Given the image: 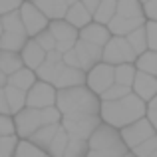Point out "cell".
<instances>
[{
	"mask_svg": "<svg viewBox=\"0 0 157 157\" xmlns=\"http://www.w3.org/2000/svg\"><path fill=\"white\" fill-rule=\"evenodd\" d=\"M56 105L62 115H80V113H100L101 100L88 84H78L70 88H60L56 98Z\"/></svg>",
	"mask_w": 157,
	"mask_h": 157,
	"instance_id": "cell-2",
	"label": "cell"
},
{
	"mask_svg": "<svg viewBox=\"0 0 157 157\" xmlns=\"http://www.w3.org/2000/svg\"><path fill=\"white\" fill-rule=\"evenodd\" d=\"M147 107H157V94H155V98H153V100H151L149 104H147Z\"/></svg>",
	"mask_w": 157,
	"mask_h": 157,
	"instance_id": "cell-46",
	"label": "cell"
},
{
	"mask_svg": "<svg viewBox=\"0 0 157 157\" xmlns=\"http://www.w3.org/2000/svg\"><path fill=\"white\" fill-rule=\"evenodd\" d=\"M12 119H14V133L18 137H30L38 127L46 125L42 107H32V105H26L20 111H16Z\"/></svg>",
	"mask_w": 157,
	"mask_h": 157,
	"instance_id": "cell-4",
	"label": "cell"
},
{
	"mask_svg": "<svg viewBox=\"0 0 157 157\" xmlns=\"http://www.w3.org/2000/svg\"><path fill=\"white\" fill-rule=\"evenodd\" d=\"M62 127L70 135L88 139L92 131L101 123L100 113H80V115H62Z\"/></svg>",
	"mask_w": 157,
	"mask_h": 157,
	"instance_id": "cell-6",
	"label": "cell"
},
{
	"mask_svg": "<svg viewBox=\"0 0 157 157\" xmlns=\"http://www.w3.org/2000/svg\"><path fill=\"white\" fill-rule=\"evenodd\" d=\"M147 117H149V121H151V125L155 127V131H157V107H147Z\"/></svg>",
	"mask_w": 157,
	"mask_h": 157,
	"instance_id": "cell-43",
	"label": "cell"
},
{
	"mask_svg": "<svg viewBox=\"0 0 157 157\" xmlns=\"http://www.w3.org/2000/svg\"><path fill=\"white\" fill-rule=\"evenodd\" d=\"M24 62H22V56H20V52H12V50H2L0 48V70H2L4 74H12L16 72L18 68H22Z\"/></svg>",
	"mask_w": 157,
	"mask_h": 157,
	"instance_id": "cell-25",
	"label": "cell"
},
{
	"mask_svg": "<svg viewBox=\"0 0 157 157\" xmlns=\"http://www.w3.org/2000/svg\"><path fill=\"white\" fill-rule=\"evenodd\" d=\"M58 127H60V123H46V125L38 127V129H36L28 139H30V141H34L36 145L42 147V149L48 153V147H50V143H52L54 135H56Z\"/></svg>",
	"mask_w": 157,
	"mask_h": 157,
	"instance_id": "cell-22",
	"label": "cell"
},
{
	"mask_svg": "<svg viewBox=\"0 0 157 157\" xmlns=\"http://www.w3.org/2000/svg\"><path fill=\"white\" fill-rule=\"evenodd\" d=\"M119 131H121V137H123V141H125V145L129 147V151L133 149V147L141 145V143L145 141L147 137H151L153 133H157L147 115H143V117H139V119H135V121L123 125Z\"/></svg>",
	"mask_w": 157,
	"mask_h": 157,
	"instance_id": "cell-8",
	"label": "cell"
},
{
	"mask_svg": "<svg viewBox=\"0 0 157 157\" xmlns=\"http://www.w3.org/2000/svg\"><path fill=\"white\" fill-rule=\"evenodd\" d=\"M145 28H147V42H149V48L157 50V20H145Z\"/></svg>",
	"mask_w": 157,
	"mask_h": 157,
	"instance_id": "cell-37",
	"label": "cell"
},
{
	"mask_svg": "<svg viewBox=\"0 0 157 157\" xmlns=\"http://www.w3.org/2000/svg\"><path fill=\"white\" fill-rule=\"evenodd\" d=\"M143 10H145L147 20H157V0H147V2H143Z\"/></svg>",
	"mask_w": 157,
	"mask_h": 157,
	"instance_id": "cell-40",
	"label": "cell"
},
{
	"mask_svg": "<svg viewBox=\"0 0 157 157\" xmlns=\"http://www.w3.org/2000/svg\"><path fill=\"white\" fill-rule=\"evenodd\" d=\"M127 38V42L131 44V48H133L137 54H141V52H145L147 48H149V42H147V28H145V24H141V26H137L135 30H131L129 34L125 36Z\"/></svg>",
	"mask_w": 157,
	"mask_h": 157,
	"instance_id": "cell-30",
	"label": "cell"
},
{
	"mask_svg": "<svg viewBox=\"0 0 157 157\" xmlns=\"http://www.w3.org/2000/svg\"><path fill=\"white\" fill-rule=\"evenodd\" d=\"M135 74H137V68H135V62H123V64L115 66V82L123 86H129L133 84L135 80Z\"/></svg>",
	"mask_w": 157,
	"mask_h": 157,
	"instance_id": "cell-33",
	"label": "cell"
},
{
	"mask_svg": "<svg viewBox=\"0 0 157 157\" xmlns=\"http://www.w3.org/2000/svg\"><path fill=\"white\" fill-rule=\"evenodd\" d=\"M145 113H147V101L141 100L135 92H129L117 100H101L100 107L101 121L109 123L113 127H119V129L127 123L143 117Z\"/></svg>",
	"mask_w": 157,
	"mask_h": 157,
	"instance_id": "cell-1",
	"label": "cell"
},
{
	"mask_svg": "<svg viewBox=\"0 0 157 157\" xmlns=\"http://www.w3.org/2000/svg\"><path fill=\"white\" fill-rule=\"evenodd\" d=\"M4 90H6V98H8V105H10L12 115L16 111H20L22 107H26V92L24 90L16 88V86H10V84L4 86Z\"/></svg>",
	"mask_w": 157,
	"mask_h": 157,
	"instance_id": "cell-27",
	"label": "cell"
},
{
	"mask_svg": "<svg viewBox=\"0 0 157 157\" xmlns=\"http://www.w3.org/2000/svg\"><path fill=\"white\" fill-rule=\"evenodd\" d=\"M141 2H147V0H141Z\"/></svg>",
	"mask_w": 157,
	"mask_h": 157,
	"instance_id": "cell-49",
	"label": "cell"
},
{
	"mask_svg": "<svg viewBox=\"0 0 157 157\" xmlns=\"http://www.w3.org/2000/svg\"><path fill=\"white\" fill-rule=\"evenodd\" d=\"M64 18L68 20L70 24H74L78 30H80V28H84L86 24L92 22V20H94V14H92V12H90L82 2H74V4H70V6H68Z\"/></svg>",
	"mask_w": 157,
	"mask_h": 157,
	"instance_id": "cell-21",
	"label": "cell"
},
{
	"mask_svg": "<svg viewBox=\"0 0 157 157\" xmlns=\"http://www.w3.org/2000/svg\"><path fill=\"white\" fill-rule=\"evenodd\" d=\"M14 133V119L10 113H0V135Z\"/></svg>",
	"mask_w": 157,
	"mask_h": 157,
	"instance_id": "cell-38",
	"label": "cell"
},
{
	"mask_svg": "<svg viewBox=\"0 0 157 157\" xmlns=\"http://www.w3.org/2000/svg\"><path fill=\"white\" fill-rule=\"evenodd\" d=\"M36 80H38L36 70L28 68V66H22V68H18L16 72L8 74V84L16 86V88H20V90H24V92H28V90L34 86Z\"/></svg>",
	"mask_w": 157,
	"mask_h": 157,
	"instance_id": "cell-20",
	"label": "cell"
},
{
	"mask_svg": "<svg viewBox=\"0 0 157 157\" xmlns=\"http://www.w3.org/2000/svg\"><path fill=\"white\" fill-rule=\"evenodd\" d=\"M78 84H86V72L80 68H74V66H68V64L62 66L56 80H54V86L58 90L70 88V86H78Z\"/></svg>",
	"mask_w": 157,
	"mask_h": 157,
	"instance_id": "cell-16",
	"label": "cell"
},
{
	"mask_svg": "<svg viewBox=\"0 0 157 157\" xmlns=\"http://www.w3.org/2000/svg\"><path fill=\"white\" fill-rule=\"evenodd\" d=\"M6 84H8V76L2 72V70H0V88H2V86H6Z\"/></svg>",
	"mask_w": 157,
	"mask_h": 157,
	"instance_id": "cell-45",
	"label": "cell"
},
{
	"mask_svg": "<svg viewBox=\"0 0 157 157\" xmlns=\"http://www.w3.org/2000/svg\"><path fill=\"white\" fill-rule=\"evenodd\" d=\"M24 0H0V16L6 14V12H12V10H18L22 6Z\"/></svg>",
	"mask_w": 157,
	"mask_h": 157,
	"instance_id": "cell-39",
	"label": "cell"
},
{
	"mask_svg": "<svg viewBox=\"0 0 157 157\" xmlns=\"http://www.w3.org/2000/svg\"><path fill=\"white\" fill-rule=\"evenodd\" d=\"M18 135L16 133H8V135H0V157H14L16 145H18Z\"/></svg>",
	"mask_w": 157,
	"mask_h": 157,
	"instance_id": "cell-34",
	"label": "cell"
},
{
	"mask_svg": "<svg viewBox=\"0 0 157 157\" xmlns=\"http://www.w3.org/2000/svg\"><path fill=\"white\" fill-rule=\"evenodd\" d=\"M88 153H90L88 139L70 135V141H68V145H66L64 157H88Z\"/></svg>",
	"mask_w": 157,
	"mask_h": 157,
	"instance_id": "cell-29",
	"label": "cell"
},
{
	"mask_svg": "<svg viewBox=\"0 0 157 157\" xmlns=\"http://www.w3.org/2000/svg\"><path fill=\"white\" fill-rule=\"evenodd\" d=\"M74 50H76L78 58H80V66L84 72H88L92 66H96L98 62H101V54H104V46L100 44L88 42L84 38H78V42L74 44Z\"/></svg>",
	"mask_w": 157,
	"mask_h": 157,
	"instance_id": "cell-12",
	"label": "cell"
},
{
	"mask_svg": "<svg viewBox=\"0 0 157 157\" xmlns=\"http://www.w3.org/2000/svg\"><path fill=\"white\" fill-rule=\"evenodd\" d=\"M135 68L141 70V72L155 74L157 76V50L147 48L145 52L137 54V58H135Z\"/></svg>",
	"mask_w": 157,
	"mask_h": 157,
	"instance_id": "cell-26",
	"label": "cell"
},
{
	"mask_svg": "<svg viewBox=\"0 0 157 157\" xmlns=\"http://www.w3.org/2000/svg\"><path fill=\"white\" fill-rule=\"evenodd\" d=\"M62 66H64V54L60 50H50L46 54V60L42 62V66L36 70V74H38L40 80L54 84V80H56V76H58Z\"/></svg>",
	"mask_w": 157,
	"mask_h": 157,
	"instance_id": "cell-14",
	"label": "cell"
},
{
	"mask_svg": "<svg viewBox=\"0 0 157 157\" xmlns=\"http://www.w3.org/2000/svg\"><path fill=\"white\" fill-rule=\"evenodd\" d=\"M119 16H127V18H145V10H143L141 0H117V12Z\"/></svg>",
	"mask_w": 157,
	"mask_h": 157,
	"instance_id": "cell-24",
	"label": "cell"
},
{
	"mask_svg": "<svg viewBox=\"0 0 157 157\" xmlns=\"http://www.w3.org/2000/svg\"><path fill=\"white\" fill-rule=\"evenodd\" d=\"M14 157H48V153L38 147L34 141H30L28 137H20L18 139V145H16Z\"/></svg>",
	"mask_w": 157,
	"mask_h": 157,
	"instance_id": "cell-28",
	"label": "cell"
},
{
	"mask_svg": "<svg viewBox=\"0 0 157 157\" xmlns=\"http://www.w3.org/2000/svg\"><path fill=\"white\" fill-rule=\"evenodd\" d=\"M20 10V16H22V22H24V28H26L28 36L34 38L36 34L44 30V28L50 26V18L40 10V6L32 0H24L22 6L18 8Z\"/></svg>",
	"mask_w": 157,
	"mask_h": 157,
	"instance_id": "cell-7",
	"label": "cell"
},
{
	"mask_svg": "<svg viewBox=\"0 0 157 157\" xmlns=\"http://www.w3.org/2000/svg\"><path fill=\"white\" fill-rule=\"evenodd\" d=\"M56 98H58V88L56 86L38 78V80L34 82V86L26 92V105H32V107L56 105Z\"/></svg>",
	"mask_w": 157,
	"mask_h": 157,
	"instance_id": "cell-11",
	"label": "cell"
},
{
	"mask_svg": "<svg viewBox=\"0 0 157 157\" xmlns=\"http://www.w3.org/2000/svg\"><path fill=\"white\" fill-rule=\"evenodd\" d=\"M68 141H70V133L62 127V123H60V127H58L56 135H54L50 147H48V155H52V157H64V151H66Z\"/></svg>",
	"mask_w": 157,
	"mask_h": 157,
	"instance_id": "cell-31",
	"label": "cell"
},
{
	"mask_svg": "<svg viewBox=\"0 0 157 157\" xmlns=\"http://www.w3.org/2000/svg\"><path fill=\"white\" fill-rule=\"evenodd\" d=\"M34 38L38 40V44H40V46H42L46 52L56 50V38H54V34H52L50 28H44V30L40 32V34H36Z\"/></svg>",
	"mask_w": 157,
	"mask_h": 157,
	"instance_id": "cell-36",
	"label": "cell"
},
{
	"mask_svg": "<svg viewBox=\"0 0 157 157\" xmlns=\"http://www.w3.org/2000/svg\"><path fill=\"white\" fill-rule=\"evenodd\" d=\"M137 52L131 48V44L127 42L125 36H111L109 40L104 44V54L101 60L107 64H123V62H135Z\"/></svg>",
	"mask_w": 157,
	"mask_h": 157,
	"instance_id": "cell-5",
	"label": "cell"
},
{
	"mask_svg": "<svg viewBox=\"0 0 157 157\" xmlns=\"http://www.w3.org/2000/svg\"><path fill=\"white\" fill-rule=\"evenodd\" d=\"M28 32L26 30H2L0 36V48L2 50H12V52H20L24 48V44L28 42Z\"/></svg>",
	"mask_w": 157,
	"mask_h": 157,
	"instance_id": "cell-19",
	"label": "cell"
},
{
	"mask_svg": "<svg viewBox=\"0 0 157 157\" xmlns=\"http://www.w3.org/2000/svg\"><path fill=\"white\" fill-rule=\"evenodd\" d=\"M147 18H127V16H119L115 14L113 18L107 22V28H109L111 36H127L131 30H135L137 26L145 24Z\"/></svg>",
	"mask_w": 157,
	"mask_h": 157,
	"instance_id": "cell-18",
	"label": "cell"
},
{
	"mask_svg": "<svg viewBox=\"0 0 157 157\" xmlns=\"http://www.w3.org/2000/svg\"><path fill=\"white\" fill-rule=\"evenodd\" d=\"M117 12V0H101L98 8L94 10V20L101 24H107Z\"/></svg>",
	"mask_w": 157,
	"mask_h": 157,
	"instance_id": "cell-32",
	"label": "cell"
},
{
	"mask_svg": "<svg viewBox=\"0 0 157 157\" xmlns=\"http://www.w3.org/2000/svg\"><path fill=\"white\" fill-rule=\"evenodd\" d=\"M40 6V10L48 16L50 20H58L64 18L66 10H68V2L66 0H32Z\"/></svg>",
	"mask_w": 157,
	"mask_h": 157,
	"instance_id": "cell-23",
	"label": "cell"
},
{
	"mask_svg": "<svg viewBox=\"0 0 157 157\" xmlns=\"http://www.w3.org/2000/svg\"><path fill=\"white\" fill-rule=\"evenodd\" d=\"M54 38H56V50H60L62 54L72 50L74 44L80 38V30L74 24H70L66 18H58V20H50V26Z\"/></svg>",
	"mask_w": 157,
	"mask_h": 157,
	"instance_id": "cell-10",
	"label": "cell"
},
{
	"mask_svg": "<svg viewBox=\"0 0 157 157\" xmlns=\"http://www.w3.org/2000/svg\"><path fill=\"white\" fill-rule=\"evenodd\" d=\"M46 54L48 52L40 46L36 38H28V42L24 44V48L20 50L24 66H28V68H32V70H38L40 66H42V62L46 60Z\"/></svg>",
	"mask_w": 157,
	"mask_h": 157,
	"instance_id": "cell-15",
	"label": "cell"
},
{
	"mask_svg": "<svg viewBox=\"0 0 157 157\" xmlns=\"http://www.w3.org/2000/svg\"><path fill=\"white\" fill-rule=\"evenodd\" d=\"M115 82V66L113 64H107V62H98L96 66L86 72V84H88L90 90L100 96L104 90H107L111 84Z\"/></svg>",
	"mask_w": 157,
	"mask_h": 157,
	"instance_id": "cell-9",
	"label": "cell"
},
{
	"mask_svg": "<svg viewBox=\"0 0 157 157\" xmlns=\"http://www.w3.org/2000/svg\"><path fill=\"white\" fill-rule=\"evenodd\" d=\"M129 92H133L129 86H123V84H117V82H113L109 88L104 90V92L100 94V100H117V98H123L125 94H129Z\"/></svg>",
	"mask_w": 157,
	"mask_h": 157,
	"instance_id": "cell-35",
	"label": "cell"
},
{
	"mask_svg": "<svg viewBox=\"0 0 157 157\" xmlns=\"http://www.w3.org/2000/svg\"><path fill=\"white\" fill-rule=\"evenodd\" d=\"M88 143H90L88 157H123L131 153L121 137L119 127H113L105 121H101L92 131V135L88 137Z\"/></svg>",
	"mask_w": 157,
	"mask_h": 157,
	"instance_id": "cell-3",
	"label": "cell"
},
{
	"mask_svg": "<svg viewBox=\"0 0 157 157\" xmlns=\"http://www.w3.org/2000/svg\"><path fill=\"white\" fill-rule=\"evenodd\" d=\"M0 113H10V105H8V98H6V90H4V86L0 88Z\"/></svg>",
	"mask_w": 157,
	"mask_h": 157,
	"instance_id": "cell-42",
	"label": "cell"
},
{
	"mask_svg": "<svg viewBox=\"0 0 157 157\" xmlns=\"http://www.w3.org/2000/svg\"><path fill=\"white\" fill-rule=\"evenodd\" d=\"M80 38L88 40V42H94V44H100L104 46L107 40L111 38V32L107 28V24H101V22H96L92 20L90 24H86L84 28H80Z\"/></svg>",
	"mask_w": 157,
	"mask_h": 157,
	"instance_id": "cell-17",
	"label": "cell"
},
{
	"mask_svg": "<svg viewBox=\"0 0 157 157\" xmlns=\"http://www.w3.org/2000/svg\"><path fill=\"white\" fill-rule=\"evenodd\" d=\"M0 36H2V20H0Z\"/></svg>",
	"mask_w": 157,
	"mask_h": 157,
	"instance_id": "cell-48",
	"label": "cell"
},
{
	"mask_svg": "<svg viewBox=\"0 0 157 157\" xmlns=\"http://www.w3.org/2000/svg\"><path fill=\"white\" fill-rule=\"evenodd\" d=\"M64 64H68V66H74V68H80L82 70V66H80V58H78V54L76 50H68V52H64Z\"/></svg>",
	"mask_w": 157,
	"mask_h": 157,
	"instance_id": "cell-41",
	"label": "cell"
},
{
	"mask_svg": "<svg viewBox=\"0 0 157 157\" xmlns=\"http://www.w3.org/2000/svg\"><path fill=\"white\" fill-rule=\"evenodd\" d=\"M66 2H68V6H70V4H74V2H80V0H66Z\"/></svg>",
	"mask_w": 157,
	"mask_h": 157,
	"instance_id": "cell-47",
	"label": "cell"
},
{
	"mask_svg": "<svg viewBox=\"0 0 157 157\" xmlns=\"http://www.w3.org/2000/svg\"><path fill=\"white\" fill-rule=\"evenodd\" d=\"M131 90H133L141 100H145L147 104H149L157 94V76L155 74H147V72L137 70L135 80H133V84H131Z\"/></svg>",
	"mask_w": 157,
	"mask_h": 157,
	"instance_id": "cell-13",
	"label": "cell"
},
{
	"mask_svg": "<svg viewBox=\"0 0 157 157\" xmlns=\"http://www.w3.org/2000/svg\"><path fill=\"white\" fill-rule=\"evenodd\" d=\"M80 2L84 4V6H86V8H88V10H90V12L94 14V10L98 8V4H100L101 0H80Z\"/></svg>",
	"mask_w": 157,
	"mask_h": 157,
	"instance_id": "cell-44",
	"label": "cell"
}]
</instances>
